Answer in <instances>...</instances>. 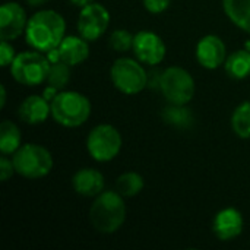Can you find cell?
Wrapping results in <instances>:
<instances>
[{
	"mask_svg": "<svg viewBox=\"0 0 250 250\" xmlns=\"http://www.w3.org/2000/svg\"><path fill=\"white\" fill-rule=\"evenodd\" d=\"M18 116L26 125H41L51 116V103L42 95H29L19 104Z\"/></svg>",
	"mask_w": 250,
	"mask_h": 250,
	"instance_id": "obj_16",
	"label": "cell"
},
{
	"mask_svg": "<svg viewBox=\"0 0 250 250\" xmlns=\"http://www.w3.org/2000/svg\"><path fill=\"white\" fill-rule=\"evenodd\" d=\"M133 38H135V35L132 32H129L127 29H123V28H119V29H114L110 34L108 45H110V48L113 51L126 53V51L132 50V47H133Z\"/></svg>",
	"mask_w": 250,
	"mask_h": 250,
	"instance_id": "obj_24",
	"label": "cell"
},
{
	"mask_svg": "<svg viewBox=\"0 0 250 250\" xmlns=\"http://www.w3.org/2000/svg\"><path fill=\"white\" fill-rule=\"evenodd\" d=\"M73 6H76V7H79V9H82V7H85V6H88V4H91L94 0H69Z\"/></svg>",
	"mask_w": 250,
	"mask_h": 250,
	"instance_id": "obj_29",
	"label": "cell"
},
{
	"mask_svg": "<svg viewBox=\"0 0 250 250\" xmlns=\"http://www.w3.org/2000/svg\"><path fill=\"white\" fill-rule=\"evenodd\" d=\"M144 177L136 171H126L120 174L116 180V190L123 198H133L139 195L144 189Z\"/></svg>",
	"mask_w": 250,
	"mask_h": 250,
	"instance_id": "obj_20",
	"label": "cell"
},
{
	"mask_svg": "<svg viewBox=\"0 0 250 250\" xmlns=\"http://www.w3.org/2000/svg\"><path fill=\"white\" fill-rule=\"evenodd\" d=\"M28 16L25 9L16 1H7L0 7V40L15 41L25 34Z\"/></svg>",
	"mask_w": 250,
	"mask_h": 250,
	"instance_id": "obj_11",
	"label": "cell"
},
{
	"mask_svg": "<svg viewBox=\"0 0 250 250\" xmlns=\"http://www.w3.org/2000/svg\"><path fill=\"white\" fill-rule=\"evenodd\" d=\"M50 64L51 62L45 53L32 48L16 54L13 63L10 64V75L21 85L38 86L47 82Z\"/></svg>",
	"mask_w": 250,
	"mask_h": 250,
	"instance_id": "obj_5",
	"label": "cell"
},
{
	"mask_svg": "<svg viewBox=\"0 0 250 250\" xmlns=\"http://www.w3.org/2000/svg\"><path fill=\"white\" fill-rule=\"evenodd\" d=\"M245 229V218L236 208H224L218 211L212 220V231L221 242L237 239Z\"/></svg>",
	"mask_w": 250,
	"mask_h": 250,
	"instance_id": "obj_14",
	"label": "cell"
},
{
	"mask_svg": "<svg viewBox=\"0 0 250 250\" xmlns=\"http://www.w3.org/2000/svg\"><path fill=\"white\" fill-rule=\"evenodd\" d=\"M125 198L117 190H104L94 198L89 208V223L101 234H113L126 221Z\"/></svg>",
	"mask_w": 250,
	"mask_h": 250,
	"instance_id": "obj_2",
	"label": "cell"
},
{
	"mask_svg": "<svg viewBox=\"0 0 250 250\" xmlns=\"http://www.w3.org/2000/svg\"><path fill=\"white\" fill-rule=\"evenodd\" d=\"M226 73L236 81H242L250 76V50H236L234 53L229 54L224 63Z\"/></svg>",
	"mask_w": 250,
	"mask_h": 250,
	"instance_id": "obj_18",
	"label": "cell"
},
{
	"mask_svg": "<svg viewBox=\"0 0 250 250\" xmlns=\"http://www.w3.org/2000/svg\"><path fill=\"white\" fill-rule=\"evenodd\" d=\"M144 7L152 13V15H160L163 12H166L171 3V0H142Z\"/></svg>",
	"mask_w": 250,
	"mask_h": 250,
	"instance_id": "obj_27",
	"label": "cell"
},
{
	"mask_svg": "<svg viewBox=\"0 0 250 250\" xmlns=\"http://www.w3.org/2000/svg\"><path fill=\"white\" fill-rule=\"evenodd\" d=\"M73 190L82 198H95L105 188V179L97 168L85 167L78 170L72 177Z\"/></svg>",
	"mask_w": 250,
	"mask_h": 250,
	"instance_id": "obj_15",
	"label": "cell"
},
{
	"mask_svg": "<svg viewBox=\"0 0 250 250\" xmlns=\"http://www.w3.org/2000/svg\"><path fill=\"white\" fill-rule=\"evenodd\" d=\"M110 25V12L97 1L81 9L78 16V34L89 42L100 40Z\"/></svg>",
	"mask_w": 250,
	"mask_h": 250,
	"instance_id": "obj_9",
	"label": "cell"
},
{
	"mask_svg": "<svg viewBox=\"0 0 250 250\" xmlns=\"http://www.w3.org/2000/svg\"><path fill=\"white\" fill-rule=\"evenodd\" d=\"M29 1H32L34 4H40V3H44V1H48V0H29Z\"/></svg>",
	"mask_w": 250,
	"mask_h": 250,
	"instance_id": "obj_31",
	"label": "cell"
},
{
	"mask_svg": "<svg viewBox=\"0 0 250 250\" xmlns=\"http://www.w3.org/2000/svg\"><path fill=\"white\" fill-rule=\"evenodd\" d=\"M163 119L167 125H171L179 129H188L193 125V114L186 105L170 104L163 111Z\"/></svg>",
	"mask_w": 250,
	"mask_h": 250,
	"instance_id": "obj_22",
	"label": "cell"
},
{
	"mask_svg": "<svg viewBox=\"0 0 250 250\" xmlns=\"http://www.w3.org/2000/svg\"><path fill=\"white\" fill-rule=\"evenodd\" d=\"M12 161L16 174L28 180H38L48 176L54 164L51 152L40 144H23L12 155Z\"/></svg>",
	"mask_w": 250,
	"mask_h": 250,
	"instance_id": "obj_4",
	"label": "cell"
},
{
	"mask_svg": "<svg viewBox=\"0 0 250 250\" xmlns=\"http://www.w3.org/2000/svg\"><path fill=\"white\" fill-rule=\"evenodd\" d=\"M230 123L236 136L250 139V101H243L234 108Z\"/></svg>",
	"mask_w": 250,
	"mask_h": 250,
	"instance_id": "obj_21",
	"label": "cell"
},
{
	"mask_svg": "<svg viewBox=\"0 0 250 250\" xmlns=\"http://www.w3.org/2000/svg\"><path fill=\"white\" fill-rule=\"evenodd\" d=\"M133 54L135 57L148 66H157L160 64L166 54H167V47L163 38L152 32V31H139L135 34L133 38Z\"/></svg>",
	"mask_w": 250,
	"mask_h": 250,
	"instance_id": "obj_10",
	"label": "cell"
},
{
	"mask_svg": "<svg viewBox=\"0 0 250 250\" xmlns=\"http://www.w3.org/2000/svg\"><path fill=\"white\" fill-rule=\"evenodd\" d=\"M64 37L66 21L59 12L53 9L38 10L28 19L25 40L26 44L34 50L47 54L57 48Z\"/></svg>",
	"mask_w": 250,
	"mask_h": 250,
	"instance_id": "obj_1",
	"label": "cell"
},
{
	"mask_svg": "<svg viewBox=\"0 0 250 250\" xmlns=\"http://www.w3.org/2000/svg\"><path fill=\"white\" fill-rule=\"evenodd\" d=\"M21 146L22 135L19 127L10 120H3L0 125V152L3 155H13Z\"/></svg>",
	"mask_w": 250,
	"mask_h": 250,
	"instance_id": "obj_19",
	"label": "cell"
},
{
	"mask_svg": "<svg viewBox=\"0 0 250 250\" xmlns=\"http://www.w3.org/2000/svg\"><path fill=\"white\" fill-rule=\"evenodd\" d=\"M15 173H16V170H15V166H13L12 158H9V155H3L1 154V157H0V180L4 183Z\"/></svg>",
	"mask_w": 250,
	"mask_h": 250,
	"instance_id": "obj_26",
	"label": "cell"
},
{
	"mask_svg": "<svg viewBox=\"0 0 250 250\" xmlns=\"http://www.w3.org/2000/svg\"><path fill=\"white\" fill-rule=\"evenodd\" d=\"M0 107L3 108L6 105V100H7V94H6V86L4 85H0Z\"/></svg>",
	"mask_w": 250,
	"mask_h": 250,
	"instance_id": "obj_30",
	"label": "cell"
},
{
	"mask_svg": "<svg viewBox=\"0 0 250 250\" xmlns=\"http://www.w3.org/2000/svg\"><path fill=\"white\" fill-rule=\"evenodd\" d=\"M57 92H59V89L57 88H54V86H51V85H48L45 89H44V92H42V97L45 98V100H48L50 103H51V100L57 95Z\"/></svg>",
	"mask_w": 250,
	"mask_h": 250,
	"instance_id": "obj_28",
	"label": "cell"
},
{
	"mask_svg": "<svg viewBox=\"0 0 250 250\" xmlns=\"http://www.w3.org/2000/svg\"><path fill=\"white\" fill-rule=\"evenodd\" d=\"M70 69L72 66L66 64L62 60L51 62L48 76H47V83L57 88L59 91H63L70 82Z\"/></svg>",
	"mask_w": 250,
	"mask_h": 250,
	"instance_id": "obj_23",
	"label": "cell"
},
{
	"mask_svg": "<svg viewBox=\"0 0 250 250\" xmlns=\"http://www.w3.org/2000/svg\"><path fill=\"white\" fill-rule=\"evenodd\" d=\"M110 78L117 91L125 95H136L148 86L149 76L138 59L119 57L110 67Z\"/></svg>",
	"mask_w": 250,
	"mask_h": 250,
	"instance_id": "obj_6",
	"label": "cell"
},
{
	"mask_svg": "<svg viewBox=\"0 0 250 250\" xmlns=\"http://www.w3.org/2000/svg\"><path fill=\"white\" fill-rule=\"evenodd\" d=\"M158 89L168 104L188 105L196 91L195 79L185 67L170 66L161 72Z\"/></svg>",
	"mask_w": 250,
	"mask_h": 250,
	"instance_id": "obj_7",
	"label": "cell"
},
{
	"mask_svg": "<svg viewBox=\"0 0 250 250\" xmlns=\"http://www.w3.org/2000/svg\"><path fill=\"white\" fill-rule=\"evenodd\" d=\"M47 56L50 62L62 60L66 64L75 67L89 57V41L81 35H66L59 47L47 53Z\"/></svg>",
	"mask_w": 250,
	"mask_h": 250,
	"instance_id": "obj_13",
	"label": "cell"
},
{
	"mask_svg": "<svg viewBox=\"0 0 250 250\" xmlns=\"http://www.w3.org/2000/svg\"><path fill=\"white\" fill-rule=\"evenodd\" d=\"M246 48H249V50H250V40L248 41V42H246Z\"/></svg>",
	"mask_w": 250,
	"mask_h": 250,
	"instance_id": "obj_32",
	"label": "cell"
},
{
	"mask_svg": "<svg viewBox=\"0 0 250 250\" xmlns=\"http://www.w3.org/2000/svg\"><path fill=\"white\" fill-rule=\"evenodd\" d=\"M195 56H196L198 63L202 67L208 70H215L224 66L226 63V59H227L226 42L223 41L221 37L215 34H208L198 41Z\"/></svg>",
	"mask_w": 250,
	"mask_h": 250,
	"instance_id": "obj_12",
	"label": "cell"
},
{
	"mask_svg": "<svg viewBox=\"0 0 250 250\" xmlns=\"http://www.w3.org/2000/svg\"><path fill=\"white\" fill-rule=\"evenodd\" d=\"M123 139L120 132L107 123L97 125L86 138V151L97 163L113 161L122 151Z\"/></svg>",
	"mask_w": 250,
	"mask_h": 250,
	"instance_id": "obj_8",
	"label": "cell"
},
{
	"mask_svg": "<svg viewBox=\"0 0 250 250\" xmlns=\"http://www.w3.org/2000/svg\"><path fill=\"white\" fill-rule=\"evenodd\" d=\"M223 9L239 29L250 34V0H223Z\"/></svg>",
	"mask_w": 250,
	"mask_h": 250,
	"instance_id": "obj_17",
	"label": "cell"
},
{
	"mask_svg": "<svg viewBox=\"0 0 250 250\" xmlns=\"http://www.w3.org/2000/svg\"><path fill=\"white\" fill-rule=\"evenodd\" d=\"M92 111L91 101L78 91H59L51 100L53 120L69 129H75L88 122Z\"/></svg>",
	"mask_w": 250,
	"mask_h": 250,
	"instance_id": "obj_3",
	"label": "cell"
},
{
	"mask_svg": "<svg viewBox=\"0 0 250 250\" xmlns=\"http://www.w3.org/2000/svg\"><path fill=\"white\" fill-rule=\"evenodd\" d=\"M16 57V53H15V48L12 45L10 41H6V40H1V44H0V66L1 67H10V64L13 63Z\"/></svg>",
	"mask_w": 250,
	"mask_h": 250,
	"instance_id": "obj_25",
	"label": "cell"
}]
</instances>
